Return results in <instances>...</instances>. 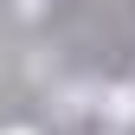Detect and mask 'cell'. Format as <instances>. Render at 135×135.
I'll return each mask as SVG.
<instances>
[]
</instances>
